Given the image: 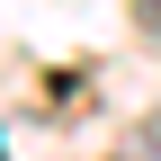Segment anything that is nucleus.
<instances>
[{
	"label": "nucleus",
	"instance_id": "obj_1",
	"mask_svg": "<svg viewBox=\"0 0 161 161\" xmlns=\"http://www.w3.org/2000/svg\"><path fill=\"white\" fill-rule=\"evenodd\" d=\"M116 161H161V116H143V125L116 143Z\"/></svg>",
	"mask_w": 161,
	"mask_h": 161
},
{
	"label": "nucleus",
	"instance_id": "obj_2",
	"mask_svg": "<svg viewBox=\"0 0 161 161\" xmlns=\"http://www.w3.org/2000/svg\"><path fill=\"white\" fill-rule=\"evenodd\" d=\"M134 27H143L152 45H161V0H134Z\"/></svg>",
	"mask_w": 161,
	"mask_h": 161
}]
</instances>
